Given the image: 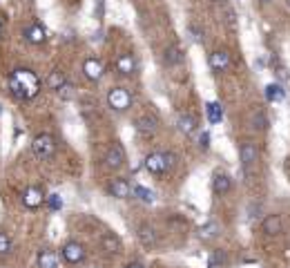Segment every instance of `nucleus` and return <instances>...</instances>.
<instances>
[{
  "label": "nucleus",
  "instance_id": "obj_1",
  "mask_svg": "<svg viewBox=\"0 0 290 268\" xmlns=\"http://www.w3.org/2000/svg\"><path fill=\"white\" fill-rule=\"evenodd\" d=\"M9 92L18 100H31L41 92V78L36 76V72L18 67V70H14L9 76Z\"/></svg>",
  "mask_w": 290,
  "mask_h": 268
},
{
  "label": "nucleus",
  "instance_id": "obj_2",
  "mask_svg": "<svg viewBox=\"0 0 290 268\" xmlns=\"http://www.w3.org/2000/svg\"><path fill=\"white\" fill-rule=\"evenodd\" d=\"M31 150H33V154H36L38 159H49V156H54V152H56L54 137L52 134H47V132L38 134V137L33 139V143H31Z\"/></svg>",
  "mask_w": 290,
  "mask_h": 268
},
{
  "label": "nucleus",
  "instance_id": "obj_3",
  "mask_svg": "<svg viewBox=\"0 0 290 268\" xmlns=\"http://www.w3.org/2000/svg\"><path fill=\"white\" fill-rule=\"evenodd\" d=\"M107 105L114 112H125L132 105V94L125 87H112L107 94Z\"/></svg>",
  "mask_w": 290,
  "mask_h": 268
},
{
  "label": "nucleus",
  "instance_id": "obj_4",
  "mask_svg": "<svg viewBox=\"0 0 290 268\" xmlns=\"http://www.w3.org/2000/svg\"><path fill=\"white\" fill-rule=\"evenodd\" d=\"M239 156H241V165H243L245 175H252V168L257 165V159H259L257 145L250 143V141H243L241 148H239Z\"/></svg>",
  "mask_w": 290,
  "mask_h": 268
},
{
  "label": "nucleus",
  "instance_id": "obj_5",
  "mask_svg": "<svg viewBox=\"0 0 290 268\" xmlns=\"http://www.w3.org/2000/svg\"><path fill=\"white\" fill-rule=\"evenodd\" d=\"M105 165L110 170H119V168L125 165V148L121 143H112L107 154H105Z\"/></svg>",
  "mask_w": 290,
  "mask_h": 268
},
{
  "label": "nucleus",
  "instance_id": "obj_6",
  "mask_svg": "<svg viewBox=\"0 0 290 268\" xmlns=\"http://www.w3.org/2000/svg\"><path fill=\"white\" fill-rule=\"evenodd\" d=\"M143 165H145V170H148L150 175H154V177H161V175H165V172H167V168H165V154L163 152L148 154V156H145V161H143Z\"/></svg>",
  "mask_w": 290,
  "mask_h": 268
},
{
  "label": "nucleus",
  "instance_id": "obj_7",
  "mask_svg": "<svg viewBox=\"0 0 290 268\" xmlns=\"http://www.w3.org/2000/svg\"><path fill=\"white\" fill-rule=\"evenodd\" d=\"M60 255H63V259L67 264H81V261L85 259V248L78 242H67L63 246V250H60Z\"/></svg>",
  "mask_w": 290,
  "mask_h": 268
},
{
  "label": "nucleus",
  "instance_id": "obj_8",
  "mask_svg": "<svg viewBox=\"0 0 290 268\" xmlns=\"http://www.w3.org/2000/svg\"><path fill=\"white\" fill-rule=\"evenodd\" d=\"M138 242H141L143 248H156L159 246V234H156L154 226H150V223H141L138 226Z\"/></svg>",
  "mask_w": 290,
  "mask_h": 268
},
{
  "label": "nucleus",
  "instance_id": "obj_9",
  "mask_svg": "<svg viewBox=\"0 0 290 268\" xmlns=\"http://www.w3.org/2000/svg\"><path fill=\"white\" fill-rule=\"evenodd\" d=\"M43 201H45V194L38 186H29L25 192H22V204H25V208H29V210L41 208Z\"/></svg>",
  "mask_w": 290,
  "mask_h": 268
},
{
  "label": "nucleus",
  "instance_id": "obj_10",
  "mask_svg": "<svg viewBox=\"0 0 290 268\" xmlns=\"http://www.w3.org/2000/svg\"><path fill=\"white\" fill-rule=\"evenodd\" d=\"M130 192H132V186L127 183V179L116 177V179H112L110 181V194L114 199H127L130 197Z\"/></svg>",
  "mask_w": 290,
  "mask_h": 268
},
{
  "label": "nucleus",
  "instance_id": "obj_11",
  "mask_svg": "<svg viewBox=\"0 0 290 268\" xmlns=\"http://www.w3.org/2000/svg\"><path fill=\"white\" fill-rule=\"evenodd\" d=\"M83 74H85L89 81H100L105 74V67L98 58H87L85 63H83Z\"/></svg>",
  "mask_w": 290,
  "mask_h": 268
},
{
  "label": "nucleus",
  "instance_id": "obj_12",
  "mask_svg": "<svg viewBox=\"0 0 290 268\" xmlns=\"http://www.w3.org/2000/svg\"><path fill=\"white\" fill-rule=\"evenodd\" d=\"M210 67L212 72H226L230 67V54L226 49H216L210 54Z\"/></svg>",
  "mask_w": 290,
  "mask_h": 268
},
{
  "label": "nucleus",
  "instance_id": "obj_13",
  "mask_svg": "<svg viewBox=\"0 0 290 268\" xmlns=\"http://www.w3.org/2000/svg\"><path fill=\"white\" fill-rule=\"evenodd\" d=\"M261 230L266 234H270V237H275V234H281L283 232V221H281V215H268L264 223H261Z\"/></svg>",
  "mask_w": 290,
  "mask_h": 268
},
{
  "label": "nucleus",
  "instance_id": "obj_14",
  "mask_svg": "<svg viewBox=\"0 0 290 268\" xmlns=\"http://www.w3.org/2000/svg\"><path fill=\"white\" fill-rule=\"evenodd\" d=\"M232 188V179L226 175V172H214V177H212V190H214L216 194H228Z\"/></svg>",
  "mask_w": 290,
  "mask_h": 268
},
{
  "label": "nucleus",
  "instance_id": "obj_15",
  "mask_svg": "<svg viewBox=\"0 0 290 268\" xmlns=\"http://www.w3.org/2000/svg\"><path fill=\"white\" fill-rule=\"evenodd\" d=\"M25 38L29 41L31 45H43L45 38H47V34H45L43 25H38V22H31V25L25 27Z\"/></svg>",
  "mask_w": 290,
  "mask_h": 268
},
{
  "label": "nucleus",
  "instance_id": "obj_16",
  "mask_svg": "<svg viewBox=\"0 0 290 268\" xmlns=\"http://www.w3.org/2000/svg\"><path fill=\"white\" fill-rule=\"evenodd\" d=\"M134 70H136V60H134L132 54H121L119 58H116V72L123 76H130L134 74Z\"/></svg>",
  "mask_w": 290,
  "mask_h": 268
},
{
  "label": "nucleus",
  "instance_id": "obj_17",
  "mask_svg": "<svg viewBox=\"0 0 290 268\" xmlns=\"http://www.w3.org/2000/svg\"><path fill=\"white\" fill-rule=\"evenodd\" d=\"M176 125H178V132L190 137V134H194V130H197V119L192 114H178Z\"/></svg>",
  "mask_w": 290,
  "mask_h": 268
},
{
  "label": "nucleus",
  "instance_id": "obj_18",
  "mask_svg": "<svg viewBox=\"0 0 290 268\" xmlns=\"http://www.w3.org/2000/svg\"><path fill=\"white\" fill-rule=\"evenodd\" d=\"M100 246H103V250L105 253H110V255L121 253V239L116 237L114 232H105L103 239H100Z\"/></svg>",
  "mask_w": 290,
  "mask_h": 268
},
{
  "label": "nucleus",
  "instance_id": "obj_19",
  "mask_svg": "<svg viewBox=\"0 0 290 268\" xmlns=\"http://www.w3.org/2000/svg\"><path fill=\"white\" fill-rule=\"evenodd\" d=\"M136 130L145 134V137H152V134L156 132V119H152L150 114H143L136 119Z\"/></svg>",
  "mask_w": 290,
  "mask_h": 268
},
{
  "label": "nucleus",
  "instance_id": "obj_20",
  "mask_svg": "<svg viewBox=\"0 0 290 268\" xmlns=\"http://www.w3.org/2000/svg\"><path fill=\"white\" fill-rule=\"evenodd\" d=\"M219 232H221L219 223H216V221H208L205 226L199 228V239H201V242H212V239L219 237Z\"/></svg>",
  "mask_w": 290,
  "mask_h": 268
},
{
  "label": "nucleus",
  "instance_id": "obj_21",
  "mask_svg": "<svg viewBox=\"0 0 290 268\" xmlns=\"http://www.w3.org/2000/svg\"><path fill=\"white\" fill-rule=\"evenodd\" d=\"M38 268H58V255L49 248L41 250L38 253Z\"/></svg>",
  "mask_w": 290,
  "mask_h": 268
},
{
  "label": "nucleus",
  "instance_id": "obj_22",
  "mask_svg": "<svg viewBox=\"0 0 290 268\" xmlns=\"http://www.w3.org/2000/svg\"><path fill=\"white\" fill-rule=\"evenodd\" d=\"M205 116H208V121L212 123V125L221 123L223 121V108H221V103H216V100L205 103Z\"/></svg>",
  "mask_w": 290,
  "mask_h": 268
},
{
  "label": "nucleus",
  "instance_id": "obj_23",
  "mask_svg": "<svg viewBox=\"0 0 290 268\" xmlns=\"http://www.w3.org/2000/svg\"><path fill=\"white\" fill-rule=\"evenodd\" d=\"M266 98L270 103H281L286 98V89L279 85V83H270V85H266Z\"/></svg>",
  "mask_w": 290,
  "mask_h": 268
},
{
  "label": "nucleus",
  "instance_id": "obj_24",
  "mask_svg": "<svg viewBox=\"0 0 290 268\" xmlns=\"http://www.w3.org/2000/svg\"><path fill=\"white\" fill-rule=\"evenodd\" d=\"M132 192H134V197L141 199L143 204H154V192H152V190H148L145 186H134Z\"/></svg>",
  "mask_w": 290,
  "mask_h": 268
},
{
  "label": "nucleus",
  "instance_id": "obj_25",
  "mask_svg": "<svg viewBox=\"0 0 290 268\" xmlns=\"http://www.w3.org/2000/svg\"><path fill=\"white\" fill-rule=\"evenodd\" d=\"M65 74H63V72H58V70H56V72H52V74H49L47 76V85H49V89H54V92H56V89H58L60 85H65Z\"/></svg>",
  "mask_w": 290,
  "mask_h": 268
},
{
  "label": "nucleus",
  "instance_id": "obj_26",
  "mask_svg": "<svg viewBox=\"0 0 290 268\" xmlns=\"http://www.w3.org/2000/svg\"><path fill=\"white\" fill-rule=\"evenodd\" d=\"M181 60H183V56H181V49L178 47L172 45V47L165 49V63L167 65H176V63H181Z\"/></svg>",
  "mask_w": 290,
  "mask_h": 268
},
{
  "label": "nucleus",
  "instance_id": "obj_27",
  "mask_svg": "<svg viewBox=\"0 0 290 268\" xmlns=\"http://www.w3.org/2000/svg\"><path fill=\"white\" fill-rule=\"evenodd\" d=\"M226 264H228V257H226L223 250H214L212 257H210V261H208L210 268H221V266H226Z\"/></svg>",
  "mask_w": 290,
  "mask_h": 268
},
{
  "label": "nucleus",
  "instance_id": "obj_28",
  "mask_svg": "<svg viewBox=\"0 0 290 268\" xmlns=\"http://www.w3.org/2000/svg\"><path fill=\"white\" fill-rule=\"evenodd\" d=\"M56 94L60 96V100H71L76 92H74V85H71V83H65V85H60L58 89H56Z\"/></svg>",
  "mask_w": 290,
  "mask_h": 268
},
{
  "label": "nucleus",
  "instance_id": "obj_29",
  "mask_svg": "<svg viewBox=\"0 0 290 268\" xmlns=\"http://www.w3.org/2000/svg\"><path fill=\"white\" fill-rule=\"evenodd\" d=\"M11 253V239L9 234L0 232V255H9Z\"/></svg>",
  "mask_w": 290,
  "mask_h": 268
},
{
  "label": "nucleus",
  "instance_id": "obj_30",
  "mask_svg": "<svg viewBox=\"0 0 290 268\" xmlns=\"http://www.w3.org/2000/svg\"><path fill=\"white\" fill-rule=\"evenodd\" d=\"M47 204H49V208H52V210H60V208H63V199H60V194H49V197H47Z\"/></svg>",
  "mask_w": 290,
  "mask_h": 268
},
{
  "label": "nucleus",
  "instance_id": "obj_31",
  "mask_svg": "<svg viewBox=\"0 0 290 268\" xmlns=\"http://www.w3.org/2000/svg\"><path fill=\"white\" fill-rule=\"evenodd\" d=\"M255 127H259V130H268V119H266L264 112L255 114Z\"/></svg>",
  "mask_w": 290,
  "mask_h": 268
},
{
  "label": "nucleus",
  "instance_id": "obj_32",
  "mask_svg": "<svg viewBox=\"0 0 290 268\" xmlns=\"http://www.w3.org/2000/svg\"><path fill=\"white\" fill-rule=\"evenodd\" d=\"M165 154V168H167V172H172L176 168V154L174 152H163Z\"/></svg>",
  "mask_w": 290,
  "mask_h": 268
},
{
  "label": "nucleus",
  "instance_id": "obj_33",
  "mask_svg": "<svg viewBox=\"0 0 290 268\" xmlns=\"http://www.w3.org/2000/svg\"><path fill=\"white\" fill-rule=\"evenodd\" d=\"M199 148H201V150H208V148H210V132H201V137H199Z\"/></svg>",
  "mask_w": 290,
  "mask_h": 268
},
{
  "label": "nucleus",
  "instance_id": "obj_34",
  "mask_svg": "<svg viewBox=\"0 0 290 268\" xmlns=\"http://www.w3.org/2000/svg\"><path fill=\"white\" fill-rule=\"evenodd\" d=\"M103 11H105V0H96V7H94L96 18H103Z\"/></svg>",
  "mask_w": 290,
  "mask_h": 268
},
{
  "label": "nucleus",
  "instance_id": "obj_35",
  "mask_svg": "<svg viewBox=\"0 0 290 268\" xmlns=\"http://www.w3.org/2000/svg\"><path fill=\"white\" fill-rule=\"evenodd\" d=\"M190 31H192V38H194V41H197V43L203 41V36H201V31L197 29V27H190Z\"/></svg>",
  "mask_w": 290,
  "mask_h": 268
},
{
  "label": "nucleus",
  "instance_id": "obj_36",
  "mask_svg": "<svg viewBox=\"0 0 290 268\" xmlns=\"http://www.w3.org/2000/svg\"><path fill=\"white\" fill-rule=\"evenodd\" d=\"M279 72V78H281V81H286L288 78V74H286V70H277Z\"/></svg>",
  "mask_w": 290,
  "mask_h": 268
},
{
  "label": "nucleus",
  "instance_id": "obj_37",
  "mask_svg": "<svg viewBox=\"0 0 290 268\" xmlns=\"http://www.w3.org/2000/svg\"><path fill=\"white\" fill-rule=\"evenodd\" d=\"M125 268H143V266H141V264H127Z\"/></svg>",
  "mask_w": 290,
  "mask_h": 268
},
{
  "label": "nucleus",
  "instance_id": "obj_38",
  "mask_svg": "<svg viewBox=\"0 0 290 268\" xmlns=\"http://www.w3.org/2000/svg\"><path fill=\"white\" fill-rule=\"evenodd\" d=\"M259 3H261V5H268V3H270V0H259Z\"/></svg>",
  "mask_w": 290,
  "mask_h": 268
},
{
  "label": "nucleus",
  "instance_id": "obj_39",
  "mask_svg": "<svg viewBox=\"0 0 290 268\" xmlns=\"http://www.w3.org/2000/svg\"><path fill=\"white\" fill-rule=\"evenodd\" d=\"M0 36H3V22H0Z\"/></svg>",
  "mask_w": 290,
  "mask_h": 268
},
{
  "label": "nucleus",
  "instance_id": "obj_40",
  "mask_svg": "<svg viewBox=\"0 0 290 268\" xmlns=\"http://www.w3.org/2000/svg\"><path fill=\"white\" fill-rule=\"evenodd\" d=\"M0 114H3V105H0Z\"/></svg>",
  "mask_w": 290,
  "mask_h": 268
}]
</instances>
